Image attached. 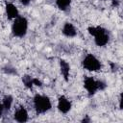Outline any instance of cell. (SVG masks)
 <instances>
[{"label":"cell","mask_w":123,"mask_h":123,"mask_svg":"<svg viewBox=\"0 0 123 123\" xmlns=\"http://www.w3.org/2000/svg\"><path fill=\"white\" fill-rule=\"evenodd\" d=\"M13 119L19 123H24V122L28 121L29 114H28V111L25 109V107L21 106L15 110V111L13 113Z\"/></svg>","instance_id":"7"},{"label":"cell","mask_w":123,"mask_h":123,"mask_svg":"<svg viewBox=\"0 0 123 123\" xmlns=\"http://www.w3.org/2000/svg\"><path fill=\"white\" fill-rule=\"evenodd\" d=\"M12 103H13V98H12V95L8 94V95H5L3 97L2 105H3L5 111H10L11 108H12Z\"/></svg>","instance_id":"12"},{"label":"cell","mask_w":123,"mask_h":123,"mask_svg":"<svg viewBox=\"0 0 123 123\" xmlns=\"http://www.w3.org/2000/svg\"><path fill=\"white\" fill-rule=\"evenodd\" d=\"M5 11H6V15L10 20H13L17 16H19V12L17 7L11 2L5 3Z\"/></svg>","instance_id":"8"},{"label":"cell","mask_w":123,"mask_h":123,"mask_svg":"<svg viewBox=\"0 0 123 123\" xmlns=\"http://www.w3.org/2000/svg\"><path fill=\"white\" fill-rule=\"evenodd\" d=\"M82 122H84V123H88V122H90V119H89V117H88L87 115H86V116L82 119Z\"/></svg>","instance_id":"19"},{"label":"cell","mask_w":123,"mask_h":123,"mask_svg":"<svg viewBox=\"0 0 123 123\" xmlns=\"http://www.w3.org/2000/svg\"><path fill=\"white\" fill-rule=\"evenodd\" d=\"M4 107H3V105H2V102H0V117L3 115V113H4Z\"/></svg>","instance_id":"20"},{"label":"cell","mask_w":123,"mask_h":123,"mask_svg":"<svg viewBox=\"0 0 123 123\" xmlns=\"http://www.w3.org/2000/svg\"><path fill=\"white\" fill-rule=\"evenodd\" d=\"M62 33L67 37H74L77 36V29L70 22H65L62 28Z\"/></svg>","instance_id":"9"},{"label":"cell","mask_w":123,"mask_h":123,"mask_svg":"<svg viewBox=\"0 0 123 123\" xmlns=\"http://www.w3.org/2000/svg\"><path fill=\"white\" fill-rule=\"evenodd\" d=\"M87 32L90 36L94 37V42L97 46L103 47L109 43L110 35L105 28L101 26H90L87 28Z\"/></svg>","instance_id":"1"},{"label":"cell","mask_w":123,"mask_h":123,"mask_svg":"<svg viewBox=\"0 0 123 123\" xmlns=\"http://www.w3.org/2000/svg\"><path fill=\"white\" fill-rule=\"evenodd\" d=\"M100 1H105V0H100Z\"/></svg>","instance_id":"21"},{"label":"cell","mask_w":123,"mask_h":123,"mask_svg":"<svg viewBox=\"0 0 123 123\" xmlns=\"http://www.w3.org/2000/svg\"><path fill=\"white\" fill-rule=\"evenodd\" d=\"M57 108L59 110L60 112L62 113H67L70 111L71 108H72V103L71 101L65 97L64 95H61L59 98H58V104H57Z\"/></svg>","instance_id":"6"},{"label":"cell","mask_w":123,"mask_h":123,"mask_svg":"<svg viewBox=\"0 0 123 123\" xmlns=\"http://www.w3.org/2000/svg\"><path fill=\"white\" fill-rule=\"evenodd\" d=\"M60 68H61V73L65 81H68L69 74H70V65L69 63L64 61V60H60Z\"/></svg>","instance_id":"10"},{"label":"cell","mask_w":123,"mask_h":123,"mask_svg":"<svg viewBox=\"0 0 123 123\" xmlns=\"http://www.w3.org/2000/svg\"><path fill=\"white\" fill-rule=\"evenodd\" d=\"M22 82H23V85L25 86V87H27V88H32L34 86L33 78L30 75H24L22 77Z\"/></svg>","instance_id":"13"},{"label":"cell","mask_w":123,"mask_h":123,"mask_svg":"<svg viewBox=\"0 0 123 123\" xmlns=\"http://www.w3.org/2000/svg\"><path fill=\"white\" fill-rule=\"evenodd\" d=\"M19 2L21 3V5L23 6H28L31 3V0H19Z\"/></svg>","instance_id":"17"},{"label":"cell","mask_w":123,"mask_h":123,"mask_svg":"<svg viewBox=\"0 0 123 123\" xmlns=\"http://www.w3.org/2000/svg\"><path fill=\"white\" fill-rule=\"evenodd\" d=\"M82 65L86 70L92 71V72L99 71L102 68V63L100 60L97 57H95L93 54L86 55L82 61Z\"/></svg>","instance_id":"4"},{"label":"cell","mask_w":123,"mask_h":123,"mask_svg":"<svg viewBox=\"0 0 123 123\" xmlns=\"http://www.w3.org/2000/svg\"><path fill=\"white\" fill-rule=\"evenodd\" d=\"M106 87H107V84L104 81H102V80L98 81V89L99 90H104Z\"/></svg>","instance_id":"15"},{"label":"cell","mask_w":123,"mask_h":123,"mask_svg":"<svg viewBox=\"0 0 123 123\" xmlns=\"http://www.w3.org/2000/svg\"><path fill=\"white\" fill-rule=\"evenodd\" d=\"M84 87L87 91L89 96L94 95L98 89V81H96L93 77H86L84 80Z\"/></svg>","instance_id":"5"},{"label":"cell","mask_w":123,"mask_h":123,"mask_svg":"<svg viewBox=\"0 0 123 123\" xmlns=\"http://www.w3.org/2000/svg\"><path fill=\"white\" fill-rule=\"evenodd\" d=\"M3 71L6 72L7 74H15V73H16L15 69H14L13 67L10 66V65H6V66L3 68Z\"/></svg>","instance_id":"14"},{"label":"cell","mask_w":123,"mask_h":123,"mask_svg":"<svg viewBox=\"0 0 123 123\" xmlns=\"http://www.w3.org/2000/svg\"><path fill=\"white\" fill-rule=\"evenodd\" d=\"M71 2H72V0H56V5L59 10L65 12L70 8Z\"/></svg>","instance_id":"11"},{"label":"cell","mask_w":123,"mask_h":123,"mask_svg":"<svg viewBox=\"0 0 123 123\" xmlns=\"http://www.w3.org/2000/svg\"><path fill=\"white\" fill-rule=\"evenodd\" d=\"M111 6L117 8L119 6V0H111Z\"/></svg>","instance_id":"18"},{"label":"cell","mask_w":123,"mask_h":123,"mask_svg":"<svg viewBox=\"0 0 123 123\" xmlns=\"http://www.w3.org/2000/svg\"><path fill=\"white\" fill-rule=\"evenodd\" d=\"M33 84L37 86H42V82L37 78H33Z\"/></svg>","instance_id":"16"},{"label":"cell","mask_w":123,"mask_h":123,"mask_svg":"<svg viewBox=\"0 0 123 123\" xmlns=\"http://www.w3.org/2000/svg\"><path fill=\"white\" fill-rule=\"evenodd\" d=\"M28 31V20L24 16H17L12 24V33L13 37H23Z\"/></svg>","instance_id":"3"},{"label":"cell","mask_w":123,"mask_h":123,"mask_svg":"<svg viewBox=\"0 0 123 123\" xmlns=\"http://www.w3.org/2000/svg\"><path fill=\"white\" fill-rule=\"evenodd\" d=\"M34 108L37 114H42L49 111L52 109V102L50 98L46 95L42 94H36L33 98Z\"/></svg>","instance_id":"2"}]
</instances>
